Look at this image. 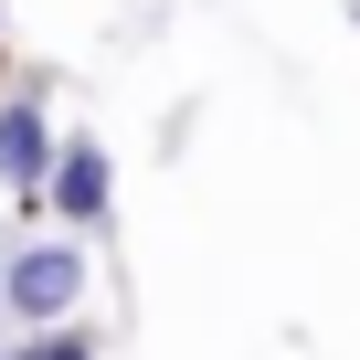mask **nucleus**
I'll return each instance as SVG.
<instances>
[{"label": "nucleus", "instance_id": "nucleus-1", "mask_svg": "<svg viewBox=\"0 0 360 360\" xmlns=\"http://www.w3.org/2000/svg\"><path fill=\"white\" fill-rule=\"evenodd\" d=\"M75 297H85V255L75 244H22L11 276H0V307H11L22 328H64Z\"/></svg>", "mask_w": 360, "mask_h": 360}, {"label": "nucleus", "instance_id": "nucleus-2", "mask_svg": "<svg viewBox=\"0 0 360 360\" xmlns=\"http://www.w3.org/2000/svg\"><path fill=\"white\" fill-rule=\"evenodd\" d=\"M53 159H64L53 117L32 96H11V106H0V180H11V191H53Z\"/></svg>", "mask_w": 360, "mask_h": 360}, {"label": "nucleus", "instance_id": "nucleus-3", "mask_svg": "<svg viewBox=\"0 0 360 360\" xmlns=\"http://www.w3.org/2000/svg\"><path fill=\"white\" fill-rule=\"evenodd\" d=\"M106 202H117V159L96 138H64V159H53V212L64 223H106Z\"/></svg>", "mask_w": 360, "mask_h": 360}, {"label": "nucleus", "instance_id": "nucleus-4", "mask_svg": "<svg viewBox=\"0 0 360 360\" xmlns=\"http://www.w3.org/2000/svg\"><path fill=\"white\" fill-rule=\"evenodd\" d=\"M11 360H96V339H85V328H43V339H22Z\"/></svg>", "mask_w": 360, "mask_h": 360}]
</instances>
